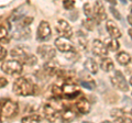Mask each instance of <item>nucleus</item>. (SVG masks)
I'll list each match as a JSON object with an SVG mask.
<instances>
[{
	"instance_id": "nucleus-1",
	"label": "nucleus",
	"mask_w": 132,
	"mask_h": 123,
	"mask_svg": "<svg viewBox=\"0 0 132 123\" xmlns=\"http://www.w3.org/2000/svg\"><path fill=\"white\" fill-rule=\"evenodd\" d=\"M12 89H13V92L16 96L28 97V96H32L34 93L35 87L26 77H21V78H18L13 83Z\"/></svg>"
},
{
	"instance_id": "nucleus-2",
	"label": "nucleus",
	"mask_w": 132,
	"mask_h": 123,
	"mask_svg": "<svg viewBox=\"0 0 132 123\" xmlns=\"http://www.w3.org/2000/svg\"><path fill=\"white\" fill-rule=\"evenodd\" d=\"M1 69L3 73L8 74V75H18V74L22 73L23 65L21 61H19L16 59L15 60H6L2 63Z\"/></svg>"
},
{
	"instance_id": "nucleus-3",
	"label": "nucleus",
	"mask_w": 132,
	"mask_h": 123,
	"mask_svg": "<svg viewBox=\"0 0 132 123\" xmlns=\"http://www.w3.org/2000/svg\"><path fill=\"white\" fill-rule=\"evenodd\" d=\"M110 81H111V85H112L114 88L121 90L123 92L129 90V85H128L125 76L122 75V73L120 71H116L113 73V75L110 77Z\"/></svg>"
},
{
	"instance_id": "nucleus-4",
	"label": "nucleus",
	"mask_w": 132,
	"mask_h": 123,
	"mask_svg": "<svg viewBox=\"0 0 132 123\" xmlns=\"http://www.w3.org/2000/svg\"><path fill=\"white\" fill-rule=\"evenodd\" d=\"M18 110L19 108L15 102L10 100H5L1 108H0V114L5 118H12L18 113Z\"/></svg>"
},
{
	"instance_id": "nucleus-5",
	"label": "nucleus",
	"mask_w": 132,
	"mask_h": 123,
	"mask_svg": "<svg viewBox=\"0 0 132 123\" xmlns=\"http://www.w3.org/2000/svg\"><path fill=\"white\" fill-rule=\"evenodd\" d=\"M43 113H44L45 118H46V120L51 121V122H62L63 121L61 112H59L56 109H54L52 106H50V104L44 106Z\"/></svg>"
},
{
	"instance_id": "nucleus-6",
	"label": "nucleus",
	"mask_w": 132,
	"mask_h": 123,
	"mask_svg": "<svg viewBox=\"0 0 132 123\" xmlns=\"http://www.w3.org/2000/svg\"><path fill=\"white\" fill-rule=\"evenodd\" d=\"M56 31L61 36L66 39H71L73 36V29L65 20H59L56 24Z\"/></svg>"
},
{
	"instance_id": "nucleus-7",
	"label": "nucleus",
	"mask_w": 132,
	"mask_h": 123,
	"mask_svg": "<svg viewBox=\"0 0 132 123\" xmlns=\"http://www.w3.org/2000/svg\"><path fill=\"white\" fill-rule=\"evenodd\" d=\"M55 46L60 52H63V53L75 51V47H74V45L72 44L71 41L66 38H63V36H60V38H57L55 40Z\"/></svg>"
},
{
	"instance_id": "nucleus-8",
	"label": "nucleus",
	"mask_w": 132,
	"mask_h": 123,
	"mask_svg": "<svg viewBox=\"0 0 132 123\" xmlns=\"http://www.w3.org/2000/svg\"><path fill=\"white\" fill-rule=\"evenodd\" d=\"M38 54L42 57L44 60H51L55 57L56 51L54 47H52L51 45H40L38 47Z\"/></svg>"
},
{
	"instance_id": "nucleus-9",
	"label": "nucleus",
	"mask_w": 132,
	"mask_h": 123,
	"mask_svg": "<svg viewBox=\"0 0 132 123\" xmlns=\"http://www.w3.org/2000/svg\"><path fill=\"white\" fill-rule=\"evenodd\" d=\"M94 17L96 19V22L99 23L101 21H105L107 19V13H106V10H105V7L104 5L101 3V1H96L94 5Z\"/></svg>"
},
{
	"instance_id": "nucleus-10",
	"label": "nucleus",
	"mask_w": 132,
	"mask_h": 123,
	"mask_svg": "<svg viewBox=\"0 0 132 123\" xmlns=\"http://www.w3.org/2000/svg\"><path fill=\"white\" fill-rule=\"evenodd\" d=\"M51 38V27L48 22L42 21L38 28V40L39 41H46Z\"/></svg>"
},
{
	"instance_id": "nucleus-11",
	"label": "nucleus",
	"mask_w": 132,
	"mask_h": 123,
	"mask_svg": "<svg viewBox=\"0 0 132 123\" xmlns=\"http://www.w3.org/2000/svg\"><path fill=\"white\" fill-rule=\"evenodd\" d=\"M92 48H93L94 54L97 56H100V57H106L109 53V51L107 50V47H106V45L102 43L100 40H94Z\"/></svg>"
},
{
	"instance_id": "nucleus-12",
	"label": "nucleus",
	"mask_w": 132,
	"mask_h": 123,
	"mask_svg": "<svg viewBox=\"0 0 132 123\" xmlns=\"http://www.w3.org/2000/svg\"><path fill=\"white\" fill-rule=\"evenodd\" d=\"M106 29H107V32L109 33L110 38L112 39H119L121 38V31L119 30V28L117 27V24H116L114 21L112 20H108L106 23Z\"/></svg>"
},
{
	"instance_id": "nucleus-13",
	"label": "nucleus",
	"mask_w": 132,
	"mask_h": 123,
	"mask_svg": "<svg viewBox=\"0 0 132 123\" xmlns=\"http://www.w3.org/2000/svg\"><path fill=\"white\" fill-rule=\"evenodd\" d=\"M75 108L77 112H79L80 114H88L90 112V109H92V106H90V102L87 99L81 98L75 103Z\"/></svg>"
},
{
	"instance_id": "nucleus-14",
	"label": "nucleus",
	"mask_w": 132,
	"mask_h": 123,
	"mask_svg": "<svg viewBox=\"0 0 132 123\" xmlns=\"http://www.w3.org/2000/svg\"><path fill=\"white\" fill-rule=\"evenodd\" d=\"M76 112H77V110L75 108V106L74 107H71V106L64 107L63 111L61 112L62 119H63V121H72L76 118Z\"/></svg>"
},
{
	"instance_id": "nucleus-15",
	"label": "nucleus",
	"mask_w": 132,
	"mask_h": 123,
	"mask_svg": "<svg viewBox=\"0 0 132 123\" xmlns=\"http://www.w3.org/2000/svg\"><path fill=\"white\" fill-rule=\"evenodd\" d=\"M43 71L48 76L56 75L57 71H59V64H57L56 61H53L52 59L51 60H46V63H45L44 67H43Z\"/></svg>"
},
{
	"instance_id": "nucleus-16",
	"label": "nucleus",
	"mask_w": 132,
	"mask_h": 123,
	"mask_svg": "<svg viewBox=\"0 0 132 123\" xmlns=\"http://www.w3.org/2000/svg\"><path fill=\"white\" fill-rule=\"evenodd\" d=\"M10 55L13 57V58H15L16 60H19V61H24L27 58V56L29 54H27L26 52H24L23 48L21 47H14V48H12L11 52H10Z\"/></svg>"
},
{
	"instance_id": "nucleus-17",
	"label": "nucleus",
	"mask_w": 132,
	"mask_h": 123,
	"mask_svg": "<svg viewBox=\"0 0 132 123\" xmlns=\"http://www.w3.org/2000/svg\"><path fill=\"white\" fill-rule=\"evenodd\" d=\"M84 68L86 71H88L92 74H97L98 73V65L93 58H88L86 59V61L84 63Z\"/></svg>"
},
{
	"instance_id": "nucleus-18",
	"label": "nucleus",
	"mask_w": 132,
	"mask_h": 123,
	"mask_svg": "<svg viewBox=\"0 0 132 123\" xmlns=\"http://www.w3.org/2000/svg\"><path fill=\"white\" fill-rule=\"evenodd\" d=\"M116 59L118 60L119 64L128 65L131 61V56L129 53H127V52H119L118 54L116 55Z\"/></svg>"
},
{
	"instance_id": "nucleus-19",
	"label": "nucleus",
	"mask_w": 132,
	"mask_h": 123,
	"mask_svg": "<svg viewBox=\"0 0 132 123\" xmlns=\"http://www.w3.org/2000/svg\"><path fill=\"white\" fill-rule=\"evenodd\" d=\"M105 45L107 47V50L110 52H117L120 48V43L117 41V39H108L105 42Z\"/></svg>"
},
{
	"instance_id": "nucleus-20",
	"label": "nucleus",
	"mask_w": 132,
	"mask_h": 123,
	"mask_svg": "<svg viewBox=\"0 0 132 123\" xmlns=\"http://www.w3.org/2000/svg\"><path fill=\"white\" fill-rule=\"evenodd\" d=\"M30 30L28 28H20L19 30H16L13 34V38L16 40H24V39H28L30 36Z\"/></svg>"
},
{
	"instance_id": "nucleus-21",
	"label": "nucleus",
	"mask_w": 132,
	"mask_h": 123,
	"mask_svg": "<svg viewBox=\"0 0 132 123\" xmlns=\"http://www.w3.org/2000/svg\"><path fill=\"white\" fill-rule=\"evenodd\" d=\"M100 66H101V69L104 72H111V71H113V68H114V64L110 58L105 57L104 59H101Z\"/></svg>"
},
{
	"instance_id": "nucleus-22",
	"label": "nucleus",
	"mask_w": 132,
	"mask_h": 123,
	"mask_svg": "<svg viewBox=\"0 0 132 123\" xmlns=\"http://www.w3.org/2000/svg\"><path fill=\"white\" fill-rule=\"evenodd\" d=\"M76 43H77V46L80 50H86V47H87V39L80 32H77L76 34Z\"/></svg>"
},
{
	"instance_id": "nucleus-23",
	"label": "nucleus",
	"mask_w": 132,
	"mask_h": 123,
	"mask_svg": "<svg viewBox=\"0 0 132 123\" xmlns=\"http://www.w3.org/2000/svg\"><path fill=\"white\" fill-rule=\"evenodd\" d=\"M95 24H96V22H95V20L92 19V18H87L86 20L82 21V27H84L86 30H88V31H93L94 30Z\"/></svg>"
},
{
	"instance_id": "nucleus-24",
	"label": "nucleus",
	"mask_w": 132,
	"mask_h": 123,
	"mask_svg": "<svg viewBox=\"0 0 132 123\" xmlns=\"http://www.w3.org/2000/svg\"><path fill=\"white\" fill-rule=\"evenodd\" d=\"M93 12H94V7L90 5L89 2H86L84 5V13H85V15L86 17H88V18H92Z\"/></svg>"
},
{
	"instance_id": "nucleus-25",
	"label": "nucleus",
	"mask_w": 132,
	"mask_h": 123,
	"mask_svg": "<svg viewBox=\"0 0 132 123\" xmlns=\"http://www.w3.org/2000/svg\"><path fill=\"white\" fill-rule=\"evenodd\" d=\"M33 22V18L32 17H23L20 20V28H28L30 24Z\"/></svg>"
},
{
	"instance_id": "nucleus-26",
	"label": "nucleus",
	"mask_w": 132,
	"mask_h": 123,
	"mask_svg": "<svg viewBox=\"0 0 132 123\" xmlns=\"http://www.w3.org/2000/svg\"><path fill=\"white\" fill-rule=\"evenodd\" d=\"M22 122H39L41 121V117L38 114H32V116H28L22 118Z\"/></svg>"
},
{
	"instance_id": "nucleus-27",
	"label": "nucleus",
	"mask_w": 132,
	"mask_h": 123,
	"mask_svg": "<svg viewBox=\"0 0 132 123\" xmlns=\"http://www.w3.org/2000/svg\"><path fill=\"white\" fill-rule=\"evenodd\" d=\"M110 116L114 118V119H117L119 117H122V116H125V111H123L122 109H118V108H114L112 109L110 111Z\"/></svg>"
},
{
	"instance_id": "nucleus-28",
	"label": "nucleus",
	"mask_w": 132,
	"mask_h": 123,
	"mask_svg": "<svg viewBox=\"0 0 132 123\" xmlns=\"http://www.w3.org/2000/svg\"><path fill=\"white\" fill-rule=\"evenodd\" d=\"M36 61H38V59H36V57L34 55H28L26 60H24L23 63L27 64L28 66H33V65L36 64Z\"/></svg>"
},
{
	"instance_id": "nucleus-29",
	"label": "nucleus",
	"mask_w": 132,
	"mask_h": 123,
	"mask_svg": "<svg viewBox=\"0 0 132 123\" xmlns=\"http://www.w3.org/2000/svg\"><path fill=\"white\" fill-rule=\"evenodd\" d=\"M52 93L53 96L55 97H62L63 96V90H62V87H60V86H52Z\"/></svg>"
},
{
	"instance_id": "nucleus-30",
	"label": "nucleus",
	"mask_w": 132,
	"mask_h": 123,
	"mask_svg": "<svg viewBox=\"0 0 132 123\" xmlns=\"http://www.w3.org/2000/svg\"><path fill=\"white\" fill-rule=\"evenodd\" d=\"M81 86L85 88H87V89L93 90V89H95V87H96V84H95L94 80H88V81L84 80V81H81Z\"/></svg>"
},
{
	"instance_id": "nucleus-31",
	"label": "nucleus",
	"mask_w": 132,
	"mask_h": 123,
	"mask_svg": "<svg viewBox=\"0 0 132 123\" xmlns=\"http://www.w3.org/2000/svg\"><path fill=\"white\" fill-rule=\"evenodd\" d=\"M63 5L66 10H72L74 6H75V1H74V0H64Z\"/></svg>"
},
{
	"instance_id": "nucleus-32",
	"label": "nucleus",
	"mask_w": 132,
	"mask_h": 123,
	"mask_svg": "<svg viewBox=\"0 0 132 123\" xmlns=\"http://www.w3.org/2000/svg\"><path fill=\"white\" fill-rule=\"evenodd\" d=\"M116 122H121V123H131L132 122V119L129 118V117H127L126 114L125 116H122V117H119L116 119Z\"/></svg>"
},
{
	"instance_id": "nucleus-33",
	"label": "nucleus",
	"mask_w": 132,
	"mask_h": 123,
	"mask_svg": "<svg viewBox=\"0 0 132 123\" xmlns=\"http://www.w3.org/2000/svg\"><path fill=\"white\" fill-rule=\"evenodd\" d=\"M7 35H8V30L5 27L0 25V41L5 40L7 38Z\"/></svg>"
},
{
	"instance_id": "nucleus-34",
	"label": "nucleus",
	"mask_w": 132,
	"mask_h": 123,
	"mask_svg": "<svg viewBox=\"0 0 132 123\" xmlns=\"http://www.w3.org/2000/svg\"><path fill=\"white\" fill-rule=\"evenodd\" d=\"M110 12L112 13V15L116 18V19H118V20H120L121 19V15H120V13H119V11L116 9V8H113V7H110Z\"/></svg>"
},
{
	"instance_id": "nucleus-35",
	"label": "nucleus",
	"mask_w": 132,
	"mask_h": 123,
	"mask_svg": "<svg viewBox=\"0 0 132 123\" xmlns=\"http://www.w3.org/2000/svg\"><path fill=\"white\" fill-rule=\"evenodd\" d=\"M6 56H7V51H6V48L2 47L1 45H0V61L5 59Z\"/></svg>"
},
{
	"instance_id": "nucleus-36",
	"label": "nucleus",
	"mask_w": 132,
	"mask_h": 123,
	"mask_svg": "<svg viewBox=\"0 0 132 123\" xmlns=\"http://www.w3.org/2000/svg\"><path fill=\"white\" fill-rule=\"evenodd\" d=\"M7 84H8V80L6 78H3V77H0V89L7 86Z\"/></svg>"
},
{
	"instance_id": "nucleus-37",
	"label": "nucleus",
	"mask_w": 132,
	"mask_h": 123,
	"mask_svg": "<svg viewBox=\"0 0 132 123\" xmlns=\"http://www.w3.org/2000/svg\"><path fill=\"white\" fill-rule=\"evenodd\" d=\"M128 22H129V24H130V25L132 27V14H130V15H128Z\"/></svg>"
},
{
	"instance_id": "nucleus-38",
	"label": "nucleus",
	"mask_w": 132,
	"mask_h": 123,
	"mask_svg": "<svg viewBox=\"0 0 132 123\" xmlns=\"http://www.w3.org/2000/svg\"><path fill=\"white\" fill-rule=\"evenodd\" d=\"M106 1L111 3V5H117V0H106Z\"/></svg>"
},
{
	"instance_id": "nucleus-39",
	"label": "nucleus",
	"mask_w": 132,
	"mask_h": 123,
	"mask_svg": "<svg viewBox=\"0 0 132 123\" xmlns=\"http://www.w3.org/2000/svg\"><path fill=\"white\" fill-rule=\"evenodd\" d=\"M128 33H129V35H130V38L132 39V29H130L129 31H128Z\"/></svg>"
},
{
	"instance_id": "nucleus-40",
	"label": "nucleus",
	"mask_w": 132,
	"mask_h": 123,
	"mask_svg": "<svg viewBox=\"0 0 132 123\" xmlns=\"http://www.w3.org/2000/svg\"><path fill=\"white\" fill-rule=\"evenodd\" d=\"M129 83H130V85L132 86V76H131V78H130V81H129Z\"/></svg>"
},
{
	"instance_id": "nucleus-41",
	"label": "nucleus",
	"mask_w": 132,
	"mask_h": 123,
	"mask_svg": "<svg viewBox=\"0 0 132 123\" xmlns=\"http://www.w3.org/2000/svg\"><path fill=\"white\" fill-rule=\"evenodd\" d=\"M121 2H123V3H126V0H121Z\"/></svg>"
},
{
	"instance_id": "nucleus-42",
	"label": "nucleus",
	"mask_w": 132,
	"mask_h": 123,
	"mask_svg": "<svg viewBox=\"0 0 132 123\" xmlns=\"http://www.w3.org/2000/svg\"><path fill=\"white\" fill-rule=\"evenodd\" d=\"M131 14H132V7H131Z\"/></svg>"
},
{
	"instance_id": "nucleus-43",
	"label": "nucleus",
	"mask_w": 132,
	"mask_h": 123,
	"mask_svg": "<svg viewBox=\"0 0 132 123\" xmlns=\"http://www.w3.org/2000/svg\"><path fill=\"white\" fill-rule=\"evenodd\" d=\"M130 113H131V116H132V110H131V111H130Z\"/></svg>"
},
{
	"instance_id": "nucleus-44",
	"label": "nucleus",
	"mask_w": 132,
	"mask_h": 123,
	"mask_svg": "<svg viewBox=\"0 0 132 123\" xmlns=\"http://www.w3.org/2000/svg\"><path fill=\"white\" fill-rule=\"evenodd\" d=\"M130 1H132V0H130Z\"/></svg>"
}]
</instances>
